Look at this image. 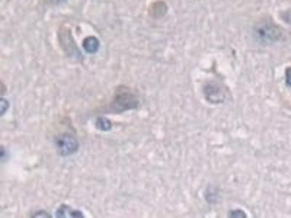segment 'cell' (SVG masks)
Returning a JSON list of instances; mask_svg holds the SVG:
<instances>
[{"instance_id": "6da1fadb", "label": "cell", "mask_w": 291, "mask_h": 218, "mask_svg": "<svg viewBox=\"0 0 291 218\" xmlns=\"http://www.w3.org/2000/svg\"><path fill=\"white\" fill-rule=\"evenodd\" d=\"M140 104L137 95L128 87H117L113 100L109 107V113L120 114L134 110Z\"/></svg>"}, {"instance_id": "7a4b0ae2", "label": "cell", "mask_w": 291, "mask_h": 218, "mask_svg": "<svg viewBox=\"0 0 291 218\" xmlns=\"http://www.w3.org/2000/svg\"><path fill=\"white\" fill-rule=\"evenodd\" d=\"M56 147L58 153L63 156L75 154L80 147L77 139L71 133H64L56 139Z\"/></svg>"}, {"instance_id": "3957f363", "label": "cell", "mask_w": 291, "mask_h": 218, "mask_svg": "<svg viewBox=\"0 0 291 218\" xmlns=\"http://www.w3.org/2000/svg\"><path fill=\"white\" fill-rule=\"evenodd\" d=\"M205 96L206 99L212 103H219L223 102L225 95L221 90V87L216 84H209L205 88Z\"/></svg>"}, {"instance_id": "277c9868", "label": "cell", "mask_w": 291, "mask_h": 218, "mask_svg": "<svg viewBox=\"0 0 291 218\" xmlns=\"http://www.w3.org/2000/svg\"><path fill=\"white\" fill-rule=\"evenodd\" d=\"M57 217H84V214L78 209H71L69 206L63 204L56 212Z\"/></svg>"}, {"instance_id": "5b68a950", "label": "cell", "mask_w": 291, "mask_h": 218, "mask_svg": "<svg viewBox=\"0 0 291 218\" xmlns=\"http://www.w3.org/2000/svg\"><path fill=\"white\" fill-rule=\"evenodd\" d=\"M83 47L88 53H96L98 49H99V40L96 37L90 36V37H86L83 41Z\"/></svg>"}, {"instance_id": "8992f818", "label": "cell", "mask_w": 291, "mask_h": 218, "mask_svg": "<svg viewBox=\"0 0 291 218\" xmlns=\"http://www.w3.org/2000/svg\"><path fill=\"white\" fill-rule=\"evenodd\" d=\"M96 128L100 131H110L112 129V123L110 119L105 118V117H99L97 119L96 122Z\"/></svg>"}, {"instance_id": "52a82bcc", "label": "cell", "mask_w": 291, "mask_h": 218, "mask_svg": "<svg viewBox=\"0 0 291 218\" xmlns=\"http://www.w3.org/2000/svg\"><path fill=\"white\" fill-rule=\"evenodd\" d=\"M9 106V102L7 100L4 99V98H1V101H0V108H1L2 116L4 115V114L5 112H7Z\"/></svg>"}, {"instance_id": "ba28073f", "label": "cell", "mask_w": 291, "mask_h": 218, "mask_svg": "<svg viewBox=\"0 0 291 218\" xmlns=\"http://www.w3.org/2000/svg\"><path fill=\"white\" fill-rule=\"evenodd\" d=\"M285 83L287 86L291 88V67L287 68L285 70Z\"/></svg>"}, {"instance_id": "9c48e42d", "label": "cell", "mask_w": 291, "mask_h": 218, "mask_svg": "<svg viewBox=\"0 0 291 218\" xmlns=\"http://www.w3.org/2000/svg\"><path fill=\"white\" fill-rule=\"evenodd\" d=\"M231 215L232 216V217H241L242 215L245 216V217H246V214H245V212H243V211L241 210L232 211V212H231Z\"/></svg>"}, {"instance_id": "30bf717a", "label": "cell", "mask_w": 291, "mask_h": 218, "mask_svg": "<svg viewBox=\"0 0 291 218\" xmlns=\"http://www.w3.org/2000/svg\"><path fill=\"white\" fill-rule=\"evenodd\" d=\"M50 214L47 213V212H44V211H40V212H37V213L35 214V216L34 217H50Z\"/></svg>"}, {"instance_id": "8fae6325", "label": "cell", "mask_w": 291, "mask_h": 218, "mask_svg": "<svg viewBox=\"0 0 291 218\" xmlns=\"http://www.w3.org/2000/svg\"><path fill=\"white\" fill-rule=\"evenodd\" d=\"M56 1L59 2H59L64 1V0H56Z\"/></svg>"}]
</instances>
